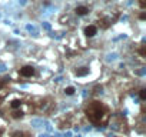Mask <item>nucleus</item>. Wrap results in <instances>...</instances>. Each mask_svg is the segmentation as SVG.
Here are the masks:
<instances>
[{
	"instance_id": "0eeeda50",
	"label": "nucleus",
	"mask_w": 146,
	"mask_h": 137,
	"mask_svg": "<svg viewBox=\"0 0 146 137\" xmlns=\"http://www.w3.org/2000/svg\"><path fill=\"white\" fill-rule=\"evenodd\" d=\"M63 93H64L66 96H73V94L76 93V87H75V86H67V87H64Z\"/></svg>"
},
{
	"instance_id": "ddd939ff",
	"label": "nucleus",
	"mask_w": 146,
	"mask_h": 137,
	"mask_svg": "<svg viewBox=\"0 0 146 137\" xmlns=\"http://www.w3.org/2000/svg\"><path fill=\"white\" fill-rule=\"evenodd\" d=\"M139 20H142V22L146 20V13H145V12H142V13L139 14Z\"/></svg>"
},
{
	"instance_id": "20e7f679",
	"label": "nucleus",
	"mask_w": 146,
	"mask_h": 137,
	"mask_svg": "<svg viewBox=\"0 0 146 137\" xmlns=\"http://www.w3.org/2000/svg\"><path fill=\"white\" fill-rule=\"evenodd\" d=\"M25 104H26V103H25L22 99H13V100L9 103V107H10V110H19V109H23Z\"/></svg>"
},
{
	"instance_id": "1a4fd4ad",
	"label": "nucleus",
	"mask_w": 146,
	"mask_h": 137,
	"mask_svg": "<svg viewBox=\"0 0 146 137\" xmlns=\"http://www.w3.org/2000/svg\"><path fill=\"white\" fill-rule=\"evenodd\" d=\"M10 137H29V134L25 131H13Z\"/></svg>"
},
{
	"instance_id": "9b49d317",
	"label": "nucleus",
	"mask_w": 146,
	"mask_h": 137,
	"mask_svg": "<svg viewBox=\"0 0 146 137\" xmlns=\"http://www.w3.org/2000/svg\"><path fill=\"white\" fill-rule=\"evenodd\" d=\"M137 3H139V6H140L142 10L146 9V0H137Z\"/></svg>"
},
{
	"instance_id": "423d86ee",
	"label": "nucleus",
	"mask_w": 146,
	"mask_h": 137,
	"mask_svg": "<svg viewBox=\"0 0 146 137\" xmlns=\"http://www.w3.org/2000/svg\"><path fill=\"white\" fill-rule=\"evenodd\" d=\"M27 114V111H25L23 109H19V110H10V117L17 120V119H23L25 116Z\"/></svg>"
},
{
	"instance_id": "4468645a",
	"label": "nucleus",
	"mask_w": 146,
	"mask_h": 137,
	"mask_svg": "<svg viewBox=\"0 0 146 137\" xmlns=\"http://www.w3.org/2000/svg\"><path fill=\"white\" fill-rule=\"evenodd\" d=\"M0 137H3V130L0 128Z\"/></svg>"
},
{
	"instance_id": "f8f14e48",
	"label": "nucleus",
	"mask_w": 146,
	"mask_h": 137,
	"mask_svg": "<svg viewBox=\"0 0 146 137\" xmlns=\"http://www.w3.org/2000/svg\"><path fill=\"white\" fill-rule=\"evenodd\" d=\"M139 54H140V57H145V56H146V53H145V46H140V49H139Z\"/></svg>"
},
{
	"instance_id": "f257e3e1",
	"label": "nucleus",
	"mask_w": 146,
	"mask_h": 137,
	"mask_svg": "<svg viewBox=\"0 0 146 137\" xmlns=\"http://www.w3.org/2000/svg\"><path fill=\"white\" fill-rule=\"evenodd\" d=\"M85 114L88 117V120L95 124V126H105L108 121H109V117H110V110L109 107L99 101V100H93V101H89L86 109H85Z\"/></svg>"
},
{
	"instance_id": "9d476101",
	"label": "nucleus",
	"mask_w": 146,
	"mask_h": 137,
	"mask_svg": "<svg viewBox=\"0 0 146 137\" xmlns=\"http://www.w3.org/2000/svg\"><path fill=\"white\" fill-rule=\"evenodd\" d=\"M137 93H139V99H140L142 101H145V100H146V89H145V87H142Z\"/></svg>"
},
{
	"instance_id": "39448f33",
	"label": "nucleus",
	"mask_w": 146,
	"mask_h": 137,
	"mask_svg": "<svg viewBox=\"0 0 146 137\" xmlns=\"http://www.w3.org/2000/svg\"><path fill=\"white\" fill-rule=\"evenodd\" d=\"M75 14L79 16V17H83V16L89 14V7L85 6V5H79V6L75 7Z\"/></svg>"
},
{
	"instance_id": "6e6552de",
	"label": "nucleus",
	"mask_w": 146,
	"mask_h": 137,
	"mask_svg": "<svg viewBox=\"0 0 146 137\" xmlns=\"http://www.w3.org/2000/svg\"><path fill=\"white\" fill-rule=\"evenodd\" d=\"M86 74H89V67H80L76 70V76H79V77L86 76Z\"/></svg>"
},
{
	"instance_id": "f03ea898",
	"label": "nucleus",
	"mask_w": 146,
	"mask_h": 137,
	"mask_svg": "<svg viewBox=\"0 0 146 137\" xmlns=\"http://www.w3.org/2000/svg\"><path fill=\"white\" fill-rule=\"evenodd\" d=\"M19 76L22 79H32L36 76V68L30 64H26V66H22L19 68Z\"/></svg>"
},
{
	"instance_id": "7ed1b4c3",
	"label": "nucleus",
	"mask_w": 146,
	"mask_h": 137,
	"mask_svg": "<svg viewBox=\"0 0 146 137\" xmlns=\"http://www.w3.org/2000/svg\"><path fill=\"white\" fill-rule=\"evenodd\" d=\"M98 32H99V27H98L96 24H88V26H85V29H83V34H85L86 37H89V39L95 37V36L98 34Z\"/></svg>"
}]
</instances>
